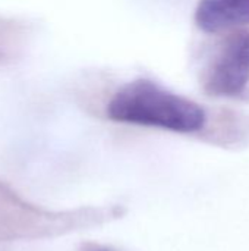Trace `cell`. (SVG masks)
Wrapping results in <instances>:
<instances>
[{
	"mask_svg": "<svg viewBox=\"0 0 249 251\" xmlns=\"http://www.w3.org/2000/svg\"><path fill=\"white\" fill-rule=\"evenodd\" d=\"M194 18L207 34L239 31L249 25V0H198Z\"/></svg>",
	"mask_w": 249,
	"mask_h": 251,
	"instance_id": "3",
	"label": "cell"
},
{
	"mask_svg": "<svg viewBox=\"0 0 249 251\" xmlns=\"http://www.w3.org/2000/svg\"><path fill=\"white\" fill-rule=\"evenodd\" d=\"M109 119L179 134L201 131L207 115L197 101L151 79L136 78L119 87L107 103Z\"/></svg>",
	"mask_w": 249,
	"mask_h": 251,
	"instance_id": "1",
	"label": "cell"
},
{
	"mask_svg": "<svg viewBox=\"0 0 249 251\" xmlns=\"http://www.w3.org/2000/svg\"><path fill=\"white\" fill-rule=\"evenodd\" d=\"M98 251H107V250H98Z\"/></svg>",
	"mask_w": 249,
	"mask_h": 251,
	"instance_id": "4",
	"label": "cell"
},
{
	"mask_svg": "<svg viewBox=\"0 0 249 251\" xmlns=\"http://www.w3.org/2000/svg\"><path fill=\"white\" fill-rule=\"evenodd\" d=\"M248 84L249 31L227 32L204 71L203 90L216 99H233L241 96Z\"/></svg>",
	"mask_w": 249,
	"mask_h": 251,
	"instance_id": "2",
	"label": "cell"
}]
</instances>
